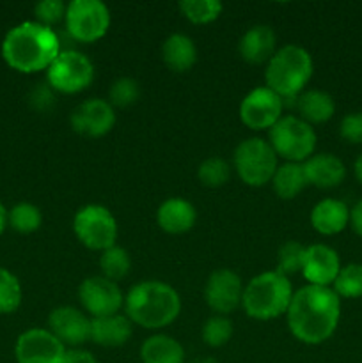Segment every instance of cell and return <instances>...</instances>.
I'll return each mask as SVG.
<instances>
[{
    "label": "cell",
    "mask_w": 362,
    "mask_h": 363,
    "mask_svg": "<svg viewBox=\"0 0 362 363\" xmlns=\"http://www.w3.org/2000/svg\"><path fill=\"white\" fill-rule=\"evenodd\" d=\"M7 225L18 234H32L41 229L43 213L32 202H18L9 209Z\"/></svg>",
    "instance_id": "cell-27"
},
{
    "label": "cell",
    "mask_w": 362,
    "mask_h": 363,
    "mask_svg": "<svg viewBox=\"0 0 362 363\" xmlns=\"http://www.w3.org/2000/svg\"><path fill=\"white\" fill-rule=\"evenodd\" d=\"M231 165L219 156L202 160L197 169V179L206 188H220L229 181Z\"/></svg>",
    "instance_id": "cell-33"
},
{
    "label": "cell",
    "mask_w": 362,
    "mask_h": 363,
    "mask_svg": "<svg viewBox=\"0 0 362 363\" xmlns=\"http://www.w3.org/2000/svg\"><path fill=\"white\" fill-rule=\"evenodd\" d=\"M62 363H98L94 354L84 347H70L66 350Z\"/></svg>",
    "instance_id": "cell-38"
},
{
    "label": "cell",
    "mask_w": 362,
    "mask_h": 363,
    "mask_svg": "<svg viewBox=\"0 0 362 363\" xmlns=\"http://www.w3.org/2000/svg\"><path fill=\"white\" fill-rule=\"evenodd\" d=\"M23 301V289L18 277L0 266V315L14 314Z\"/></svg>",
    "instance_id": "cell-30"
},
{
    "label": "cell",
    "mask_w": 362,
    "mask_h": 363,
    "mask_svg": "<svg viewBox=\"0 0 362 363\" xmlns=\"http://www.w3.org/2000/svg\"><path fill=\"white\" fill-rule=\"evenodd\" d=\"M305 248L300 241H286L277 252V272L287 277L302 273L305 259Z\"/></svg>",
    "instance_id": "cell-34"
},
{
    "label": "cell",
    "mask_w": 362,
    "mask_h": 363,
    "mask_svg": "<svg viewBox=\"0 0 362 363\" xmlns=\"http://www.w3.org/2000/svg\"><path fill=\"white\" fill-rule=\"evenodd\" d=\"M48 330L67 350L82 347L91 340V318L80 308L62 305L48 314Z\"/></svg>",
    "instance_id": "cell-16"
},
{
    "label": "cell",
    "mask_w": 362,
    "mask_h": 363,
    "mask_svg": "<svg viewBox=\"0 0 362 363\" xmlns=\"http://www.w3.org/2000/svg\"><path fill=\"white\" fill-rule=\"evenodd\" d=\"M46 84L53 92L78 94L94 80V64L85 53L77 50H62L45 71Z\"/></svg>",
    "instance_id": "cell-9"
},
{
    "label": "cell",
    "mask_w": 362,
    "mask_h": 363,
    "mask_svg": "<svg viewBox=\"0 0 362 363\" xmlns=\"http://www.w3.org/2000/svg\"><path fill=\"white\" fill-rule=\"evenodd\" d=\"M124 312L133 325L146 330H162L180 318L181 298L170 284L144 280L124 294Z\"/></svg>",
    "instance_id": "cell-3"
},
{
    "label": "cell",
    "mask_w": 362,
    "mask_h": 363,
    "mask_svg": "<svg viewBox=\"0 0 362 363\" xmlns=\"http://www.w3.org/2000/svg\"><path fill=\"white\" fill-rule=\"evenodd\" d=\"M293 294L291 280L277 269L259 273L243 287L241 308L256 321H273L286 315Z\"/></svg>",
    "instance_id": "cell-5"
},
{
    "label": "cell",
    "mask_w": 362,
    "mask_h": 363,
    "mask_svg": "<svg viewBox=\"0 0 362 363\" xmlns=\"http://www.w3.org/2000/svg\"><path fill=\"white\" fill-rule=\"evenodd\" d=\"M197 222V209L183 197H170L160 204L156 211V223L160 229L172 236L188 233Z\"/></svg>",
    "instance_id": "cell-20"
},
{
    "label": "cell",
    "mask_w": 362,
    "mask_h": 363,
    "mask_svg": "<svg viewBox=\"0 0 362 363\" xmlns=\"http://www.w3.org/2000/svg\"><path fill=\"white\" fill-rule=\"evenodd\" d=\"M112 16L102 0H71L66 6L64 25L75 41L96 43L109 32Z\"/></svg>",
    "instance_id": "cell-10"
},
{
    "label": "cell",
    "mask_w": 362,
    "mask_h": 363,
    "mask_svg": "<svg viewBox=\"0 0 362 363\" xmlns=\"http://www.w3.org/2000/svg\"><path fill=\"white\" fill-rule=\"evenodd\" d=\"M314 128L298 116H283L268 131V144L277 158L287 163H304L316 151Z\"/></svg>",
    "instance_id": "cell-6"
},
{
    "label": "cell",
    "mask_w": 362,
    "mask_h": 363,
    "mask_svg": "<svg viewBox=\"0 0 362 363\" xmlns=\"http://www.w3.org/2000/svg\"><path fill=\"white\" fill-rule=\"evenodd\" d=\"M233 165L238 177L247 186L261 188L272 181L279 167V158L266 138L251 137L234 149Z\"/></svg>",
    "instance_id": "cell-7"
},
{
    "label": "cell",
    "mask_w": 362,
    "mask_h": 363,
    "mask_svg": "<svg viewBox=\"0 0 362 363\" xmlns=\"http://www.w3.org/2000/svg\"><path fill=\"white\" fill-rule=\"evenodd\" d=\"M238 52L247 64H254V66L268 64L273 53L277 52L275 32L268 25H254L247 28L238 43Z\"/></svg>",
    "instance_id": "cell-19"
},
{
    "label": "cell",
    "mask_w": 362,
    "mask_h": 363,
    "mask_svg": "<svg viewBox=\"0 0 362 363\" xmlns=\"http://www.w3.org/2000/svg\"><path fill=\"white\" fill-rule=\"evenodd\" d=\"M133 323L126 314L105 315L91 319V340L102 347H121L131 339Z\"/></svg>",
    "instance_id": "cell-22"
},
{
    "label": "cell",
    "mask_w": 362,
    "mask_h": 363,
    "mask_svg": "<svg viewBox=\"0 0 362 363\" xmlns=\"http://www.w3.org/2000/svg\"><path fill=\"white\" fill-rule=\"evenodd\" d=\"M142 363H185V347L165 333L148 337L141 346Z\"/></svg>",
    "instance_id": "cell-25"
},
{
    "label": "cell",
    "mask_w": 362,
    "mask_h": 363,
    "mask_svg": "<svg viewBox=\"0 0 362 363\" xmlns=\"http://www.w3.org/2000/svg\"><path fill=\"white\" fill-rule=\"evenodd\" d=\"M162 59L174 73H187L197 62V46L190 35L174 32L163 41Z\"/></svg>",
    "instance_id": "cell-24"
},
{
    "label": "cell",
    "mask_w": 362,
    "mask_h": 363,
    "mask_svg": "<svg viewBox=\"0 0 362 363\" xmlns=\"http://www.w3.org/2000/svg\"><path fill=\"white\" fill-rule=\"evenodd\" d=\"M66 6L67 4L60 2V0H43V2H38L34 6L35 21L53 28V25L62 21L64 16H66Z\"/></svg>",
    "instance_id": "cell-36"
},
{
    "label": "cell",
    "mask_w": 362,
    "mask_h": 363,
    "mask_svg": "<svg viewBox=\"0 0 362 363\" xmlns=\"http://www.w3.org/2000/svg\"><path fill=\"white\" fill-rule=\"evenodd\" d=\"M233 323L227 315H212L204 321L201 330V337H202V342L209 347H222L233 339Z\"/></svg>",
    "instance_id": "cell-32"
},
{
    "label": "cell",
    "mask_w": 362,
    "mask_h": 363,
    "mask_svg": "<svg viewBox=\"0 0 362 363\" xmlns=\"http://www.w3.org/2000/svg\"><path fill=\"white\" fill-rule=\"evenodd\" d=\"M73 233L85 248L105 252L117 241V220L109 208L102 204L82 206L73 216Z\"/></svg>",
    "instance_id": "cell-8"
},
{
    "label": "cell",
    "mask_w": 362,
    "mask_h": 363,
    "mask_svg": "<svg viewBox=\"0 0 362 363\" xmlns=\"http://www.w3.org/2000/svg\"><path fill=\"white\" fill-rule=\"evenodd\" d=\"M243 282L240 275L229 268L215 269L204 286V301L215 314L229 315L241 307Z\"/></svg>",
    "instance_id": "cell-14"
},
{
    "label": "cell",
    "mask_w": 362,
    "mask_h": 363,
    "mask_svg": "<svg viewBox=\"0 0 362 363\" xmlns=\"http://www.w3.org/2000/svg\"><path fill=\"white\" fill-rule=\"evenodd\" d=\"M350 227L358 238H362V199L350 208Z\"/></svg>",
    "instance_id": "cell-39"
},
{
    "label": "cell",
    "mask_w": 362,
    "mask_h": 363,
    "mask_svg": "<svg viewBox=\"0 0 362 363\" xmlns=\"http://www.w3.org/2000/svg\"><path fill=\"white\" fill-rule=\"evenodd\" d=\"M341 272L339 254L332 247L323 243L311 245L305 248L304 268L302 277L307 280L309 286L332 287L334 280Z\"/></svg>",
    "instance_id": "cell-17"
},
{
    "label": "cell",
    "mask_w": 362,
    "mask_h": 363,
    "mask_svg": "<svg viewBox=\"0 0 362 363\" xmlns=\"http://www.w3.org/2000/svg\"><path fill=\"white\" fill-rule=\"evenodd\" d=\"M181 14L194 25H208L219 20L222 4L219 0H183L177 4Z\"/></svg>",
    "instance_id": "cell-31"
},
{
    "label": "cell",
    "mask_w": 362,
    "mask_h": 363,
    "mask_svg": "<svg viewBox=\"0 0 362 363\" xmlns=\"http://www.w3.org/2000/svg\"><path fill=\"white\" fill-rule=\"evenodd\" d=\"M302 165H304L309 186L319 188V190L337 188L346 179V165L339 156L332 152H314Z\"/></svg>",
    "instance_id": "cell-18"
},
{
    "label": "cell",
    "mask_w": 362,
    "mask_h": 363,
    "mask_svg": "<svg viewBox=\"0 0 362 363\" xmlns=\"http://www.w3.org/2000/svg\"><path fill=\"white\" fill-rule=\"evenodd\" d=\"M295 105H297L298 117L311 126L329 123L336 113V101L332 94L322 89H305L295 98Z\"/></svg>",
    "instance_id": "cell-23"
},
{
    "label": "cell",
    "mask_w": 362,
    "mask_h": 363,
    "mask_svg": "<svg viewBox=\"0 0 362 363\" xmlns=\"http://www.w3.org/2000/svg\"><path fill=\"white\" fill-rule=\"evenodd\" d=\"M67 347L48 328H31L14 344L16 363H62Z\"/></svg>",
    "instance_id": "cell-13"
},
{
    "label": "cell",
    "mask_w": 362,
    "mask_h": 363,
    "mask_svg": "<svg viewBox=\"0 0 362 363\" xmlns=\"http://www.w3.org/2000/svg\"><path fill=\"white\" fill-rule=\"evenodd\" d=\"M270 183H272V188L277 197L283 199V201H291V199L298 197L309 186L307 179H305L304 165L302 163L287 162L277 167Z\"/></svg>",
    "instance_id": "cell-26"
},
{
    "label": "cell",
    "mask_w": 362,
    "mask_h": 363,
    "mask_svg": "<svg viewBox=\"0 0 362 363\" xmlns=\"http://www.w3.org/2000/svg\"><path fill=\"white\" fill-rule=\"evenodd\" d=\"M353 174L357 177L358 183H362V155H358V158L353 163Z\"/></svg>",
    "instance_id": "cell-41"
},
{
    "label": "cell",
    "mask_w": 362,
    "mask_h": 363,
    "mask_svg": "<svg viewBox=\"0 0 362 363\" xmlns=\"http://www.w3.org/2000/svg\"><path fill=\"white\" fill-rule=\"evenodd\" d=\"M240 121L252 131H270L284 116V99L266 85L245 94L238 110Z\"/></svg>",
    "instance_id": "cell-11"
},
{
    "label": "cell",
    "mask_w": 362,
    "mask_h": 363,
    "mask_svg": "<svg viewBox=\"0 0 362 363\" xmlns=\"http://www.w3.org/2000/svg\"><path fill=\"white\" fill-rule=\"evenodd\" d=\"M309 222L322 236H337L350 227V208L339 199H323L311 209Z\"/></svg>",
    "instance_id": "cell-21"
},
{
    "label": "cell",
    "mask_w": 362,
    "mask_h": 363,
    "mask_svg": "<svg viewBox=\"0 0 362 363\" xmlns=\"http://www.w3.org/2000/svg\"><path fill=\"white\" fill-rule=\"evenodd\" d=\"M287 328L298 342L319 346L332 339L341 321V298L332 287L304 286L295 291L286 312Z\"/></svg>",
    "instance_id": "cell-1"
},
{
    "label": "cell",
    "mask_w": 362,
    "mask_h": 363,
    "mask_svg": "<svg viewBox=\"0 0 362 363\" xmlns=\"http://www.w3.org/2000/svg\"><path fill=\"white\" fill-rule=\"evenodd\" d=\"M141 98V84L135 78L121 77L110 85L109 89V103L114 108H128L135 105Z\"/></svg>",
    "instance_id": "cell-35"
},
{
    "label": "cell",
    "mask_w": 362,
    "mask_h": 363,
    "mask_svg": "<svg viewBox=\"0 0 362 363\" xmlns=\"http://www.w3.org/2000/svg\"><path fill=\"white\" fill-rule=\"evenodd\" d=\"M70 124L75 133L82 135V137H105L116 126V110L110 105L109 99H85L71 112Z\"/></svg>",
    "instance_id": "cell-15"
},
{
    "label": "cell",
    "mask_w": 362,
    "mask_h": 363,
    "mask_svg": "<svg viewBox=\"0 0 362 363\" xmlns=\"http://www.w3.org/2000/svg\"><path fill=\"white\" fill-rule=\"evenodd\" d=\"M339 135L344 142L362 145V112H350L341 119Z\"/></svg>",
    "instance_id": "cell-37"
},
{
    "label": "cell",
    "mask_w": 362,
    "mask_h": 363,
    "mask_svg": "<svg viewBox=\"0 0 362 363\" xmlns=\"http://www.w3.org/2000/svg\"><path fill=\"white\" fill-rule=\"evenodd\" d=\"M99 269H102V277L112 280V282H119L131 269L130 254L117 245L106 248L99 255Z\"/></svg>",
    "instance_id": "cell-28"
},
{
    "label": "cell",
    "mask_w": 362,
    "mask_h": 363,
    "mask_svg": "<svg viewBox=\"0 0 362 363\" xmlns=\"http://www.w3.org/2000/svg\"><path fill=\"white\" fill-rule=\"evenodd\" d=\"M314 73L312 57L304 46L284 45L277 48L272 59L266 64L265 82L283 99L297 98L305 91Z\"/></svg>",
    "instance_id": "cell-4"
},
{
    "label": "cell",
    "mask_w": 362,
    "mask_h": 363,
    "mask_svg": "<svg viewBox=\"0 0 362 363\" xmlns=\"http://www.w3.org/2000/svg\"><path fill=\"white\" fill-rule=\"evenodd\" d=\"M60 52L59 34L35 20L14 25L0 46L4 62L21 74L46 71Z\"/></svg>",
    "instance_id": "cell-2"
},
{
    "label": "cell",
    "mask_w": 362,
    "mask_h": 363,
    "mask_svg": "<svg viewBox=\"0 0 362 363\" xmlns=\"http://www.w3.org/2000/svg\"><path fill=\"white\" fill-rule=\"evenodd\" d=\"M190 363H220V362L213 357H199L195 358V360H192Z\"/></svg>",
    "instance_id": "cell-42"
},
{
    "label": "cell",
    "mask_w": 362,
    "mask_h": 363,
    "mask_svg": "<svg viewBox=\"0 0 362 363\" xmlns=\"http://www.w3.org/2000/svg\"><path fill=\"white\" fill-rule=\"evenodd\" d=\"M332 289L341 300H358L362 298V262L341 266Z\"/></svg>",
    "instance_id": "cell-29"
},
{
    "label": "cell",
    "mask_w": 362,
    "mask_h": 363,
    "mask_svg": "<svg viewBox=\"0 0 362 363\" xmlns=\"http://www.w3.org/2000/svg\"><path fill=\"white\" fill-rule=\"evenodd\" d=\"M78 301L91 319L119 314L124 308V294L117 282L105 277H89L78 286Z\"/></svg>",
    "instance_id": "cell-12"
},
{
    "label": "cell",
    "mask_w": 362,
    "mask_h": 363,
    "mask_svg": "<svg viewBox=\"0 0 362 363\" xmlns=\"http://www.w3.org/2000/svg\"><path fill=\"white\" fill-rule=\"evenodd\" d=\"M7 215H9V211H7V208L6 206L2 204V202H0V236H2L4 234V230L7 229Z\"/></svg>",
    "instance_id": "cell-40"
}]
</instances>
